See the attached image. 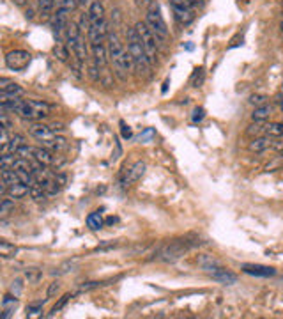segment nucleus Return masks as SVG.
<instances>
[{
  "label": "nucleus",
  "mask_w": 283,
  "mask_h": 319,
  "mask_svg": "<svg viewBox=\"0 0 283 319\" xmlns=\"http://www.w3.org/2000/svg\"><path fill=\"white\" fill-rule=\"evenodd\" d=\"M43 316V302L31 303L27 307V317H39Z\"/></svg>",
  "instance_id": "bb28decb"
},
{
  "label": "nucleus",
  "mask_w": 283,
  "mask_h": 319,
  "mask_svg": "<svg viewBox=\"0 0 283 319\" xmlns=\"http://www.w3.org/2000/svg\"><path fill=\"white\" fill-rule=\"evenodd\" d=\"M243 272L248 273V275L253 277H273L274 268H269V266H262V264H244L243 266Z\"/></svg>",
  "instance_id": "f8f14e48"
},
{
  "label": "nucleus",
  "mask_w": 283,
  "mask_h": 319,
  "mask_svg": "<svg viewBox=\"0 0 283 319\" xmlns=\"http://www.w3.org/2000/svg\"><path fill=\"white\" fill-rule=\"evenodd\" d=\"M281 110H283V101H281Z\"/></svg>",
  "instance_id": "37998d69"
},
{
  "label": "nucleus",
  "mask_w": 283,
  "mask_h": 319,
  "mask_svg": "<svg viewBox=\"0 0 283 319\" xmlns=\"http://www.w3.org/2000/svg\"><path fill=\"white\" fill-rule=\"evenodd\" d=\"M204 119V109H196L195 110V116H193V121H202Z\"/></svg>",
  "instance_id": "4c0bfd02"
},
{
  "label": "nucleus",
  "mask_w": 283,
  "mask_h": 319,
  "mask_svg": "<svg viewBox=\"0 0 283 319\" xmlns=\"http://www.w3.org/2000/svg\"><path fill=\"white\" fill-rule=\"evenodd\" d=\"M170 6L176 14V18L181 21L182 25H188L193 21L195 14H193V2L191 0H170Z\"/></svg>",
  "instance_id": "423d86ee"
},
{
  "label": "nucleus",
  "mask_w": 283,
  "mask_h": 319,
  "mask_svg": "<svg viewBox=\"0 0 283 319\" xmlns=\"http://www.w3.org/2000/svg\"><path fill=\"white\" fill-rule=\"evenodd\" d=\"M36 160V162H39V163H43V165H53V154L50 153V151L46 149V147H34V156H32Z\"/></svg>",
  "instance_id": "2eb2a0df"
},
{
  "label": "nucleus",
  "mask_w": 283,
  "mask_h": 319,
  "mask_svg": "<svg viewBox=\"0 0 283 319\" xmlns=\"http://www.w3.org/2000/svg\"><path fill=\"white\" fill-rule=\"evenodd\" d=\"M145 172V163L144 162H136L135 165H133L131 170H128V183H131V181H136L138 177H142V174Z\"/></svg>",
  "instance_id": "aec40b11"
},
{
  "label": "nucleus",
  "mask_w": 283,
  "mask_h": 319,
  "mask_svg": "<svg viewBox=\"0 0 283 319\" xmlns=\"http://www.w3.org/2000/svg\"><path fill=\"white\" fill-rule=\"evenodd\" d=\"M145 23L149 25L151 32L154 34L158 44H165V41L168 39V27H166L165 20H163L161 13H159L158 4H152L147 9V16H145Z\"/></svg>",
  "instance_id": "f03ea898"
},
{
  "label": "nucleus",
  "mask_w": 283,
  "mask_h": 319,
  "mask_svg": "<svg viewBox=\"0 0 283 319\" xmlns=\"http://www.w3.org/2000/svg\"><path fill=\"white\" fill-rule=\"evenodd\" d=\"M64 184H66V176H62V174H53L43 188L46 190L48 195H57L59 192L64 188Z\"/></svg>",
  "instance_id": "1a4fd4ad"
},
{
  "label": "nucleus",
  "mask_w": 283,
  "mask_h": 319,
  "mask_svg": "<svg viewBox=\"0 0 283 319\" xmlns=\"http://www.w3.org/2000/svg\"><path fill=\"white\" fill-rule=\"evenodd\" d=\"M269 116H271V107L269 105H262V107H257V109L253 110L251 119L255 122H262V121L269 119Z\"/></svg>",
  "instance_id": "a211bd4d"
},
{
  "label": "nucleus",
  "mask_w": 283,
  "mask_h": 319,
  "mask_svg": "<svg viewBox=\"0 0 283 319\" xmlns=\"http://www.w3.org/2000/svg\"><path fill=\"white\" fill-rule=\"evenodd\" d=\"M135 29L142 39V46H144L149 62H151V64H156V62H158V46L159 44H158V41H156L154 34L151 32V29H149V25L145 23V21H138V23L135 25Z\"/></svg>",
  "instance_id": "7ed1b4c3"
},
{
  "label": "nucleus",
  "mask_w": 283,
  "mask_h": 319,
  "mask_svg": "<svg viewBox=\"0 0 283 319\" xmlns=\"http://www.w3.org/2000/svg\"><path fill=\"white\" fill-rule=\"evenodd\" d=\"M0 91L7 92V94H16V96L23 94V89H21L20 85L14 84V82H11V80H7V78H0Z\"/></svg>",
  "instance_id": "dca6fc26"
},
{
  "label": "nucleus",
  "mask_w": 283,
  "mask_h": 319,
  "mask_svg": "<svg viewBox=\"0 0 283 319\" xmlns=\"http://www.w3.org/2000/svg\"><path fill=\"white\" fill-rule=\"evenodd\" d=\"M37 7H39V13L44 18H48L55 7V0H37Z\"/></svg>",
  "instance_id": "4be33fe9"
},
{
  "label": "nucleus",
  "mask_w": 283,
  "mask_h": 319,
  "mask_svg": "<svg viewBox=\"0 0 283 319\" xmlns=\"http://www.w3.org/2000/svg\"><path fill=\"white\" fill-rule=\"evenodd\" d=\"M266 101H267V98L264 94H253L251 98H249V103H251V105L262 107V105H266Z\"/></svg>",
  "instance_id": "2f4dec72"
},
{
  "label": "nucleus",
  "mask_w": 283,
  "mask_h": 319,
  "mask_svg": "<svg viewBox=\"0 0 283 319\" xmlns=\"http://www.w3.org/2000/svg\"><path fill=\"white\" fill-rule=\"evenodd\" d=\"M69 298H73V295H64V296H62V298L53 305V309H51V316H53V314H57V312H61V310L64 309L66 303L69 302Z\"/></svg>",
  "instance_id": "c85d7f7f"
},
{
  "label": "nucleus",
  "mask_w": 283,
  "mask_h": 319,
  "mask_svg": "<svg viewBox=\"0 0 283 319\" xmlns=\"http://www.w3.org/2000/svg\"><path fill=\"white\" fill-rule=\"evenodd\" d=\"M31 61H32V55L25 50H13L6 55L7 68L13 69V71H21V69H25L31 64Z\"/></svg>",
  "instance_id": "0eeeda50"
},
{
  "label": "nucleus",
  "mask_w": 283,
  "mask_h": 319,
  "mask_svg": "<svg viewBox=\"0 0 283 319\" xmlns=\"http://www.w3.org/2000/svg\"><path fill=\"white\" fill-rule=\"evenodd\" d=\"M121 129H122V137L124 139H131V129H129V126H126V122L124 121H121Z\"/></svg>",
  "instance_id": "f704fd0d"
},
{
  "label": "nucleus",
  "mask_w": 283,
  "mask_h": 319,
  "mask_svg": "<svg viewBox=\"0 0 283 319\" xmlns=\"http://www.w3.org/2000/svg\"><path fill=\"white\" fill-rule=\"evenodd\" d=\"M200 264H202V268L206 270L207 273H209V277L212 280L219 282V284H225V285H232L237 282V277L234 275V273L227 272L225 268H221L219 264H216L212 259H200Z\"/></svg>",
  "instance_id": "39448f33"
},
{
  "label": "nucleus",
  "mask_w": 283,
  "mask_h": 319,
  "mask_svg": "<svg viewBox=\"0 0 283 319\" xmlns=\"http://www.w3.org/2000/svg\"><path fill=\"white\" fill-rule=\"evenodd\" d=\"M2 183L4 184H14V183H20V179H18L16 176V170L14 169H2Z\"/></svg>",
  "instance_id": "5701e85b"
},
{
  "label": "nucleus",
  "mask_w": 283,
  "mask_h": 319,
  "mask_svg": "<svg viewBox=\"0 0 283 319\" xmlns=\"http://www.w3.org/2000/svg\"><path fill=\"white\" fill-rule=\"evenodd\" d=\"M59 289H61V285H59V282H51L50 287H48V298H51V296L55 295V293H59Z\"/></svg>",
  "instance_id": "c9c22d12"
},
{
  "label": "nucleus",
  "mask_w": 283,
  "mask_h": 319,
  "mask_svg": "<svg viewBox=\"0 0 283 319\" xmlns=\"http://www.w3.org/2000/svg\"><path fill=\"white\" fill-rule=\"evenodd\" d=\"M280 29H281V32H283V21H281V25H280Z\"/></svg>",
  "instance_id": "79ce46f5"
},
{
  "label": "nucleus",
  "mask_w": 283,
  "mask_h": 319,
  "mask_svg": "<svg viewBox=\"0 0 283 319\" xmlns=\"http://www.w3.org/2000/svg\"><path fill=\"white\" fill-rule=\"evenodd\" d=\"M13 209H14V199H11V197L4 199L2 204H0V215H2V217H7Z\"/></svg>",
  "instance_id": "cd10ccee"
},
{
  "label": "nucleus",
  "mask_w": 283,
  "mask_h": 319,
  "mask_svg": "<svg viewBox=\"0 0 283 319\" xmlns=\"http://www.w3.org/2000/svg\"><path fill=\"white\" fill-rule=\"evenodd\" d=\"M25 277H27V280H29V282H37V280H39V277H41V273L37 272L36 268H31V270H27Z\"/></svg>",
  "instance_id": "473e14b6"
},
{
  "label": "nucleus",
  "mask_w": 283,
  "mask_h": 319,
  "mask_svg": "<svg viewBox=\"0 0 283 319\" xmlns=\"http://www.w3.org/2000/svg\"><path fill=\"white\" fill-rule=\"evenodd\" d=\"M50 128L53 129V133H57V131H62V129H64V126L57 124V122H55V124H50Z\"/></svg>",
  "instance_id": "ea45409f"
},
{
  "label": "nucleus",
  "mask_w": 283,
  "mask_h": 319,
  "mask_svg": "<svg viewBox=\"0 0 283 319\" xmlns=\"http://www.w3.org/2000/svg\"><path fill=\"white\" fill-rule=\"evenodd\" d=\"M271 139L269 137H259V139L251 140V144H249V151H253V153H264V151L267 149V147H271Z\"/></svg>",
  "instance_id": "f3484780"
},
{
  "label": "nucleus",
  "mask_w": 283,
  "mask_h": 319,
  "mask_svg": "<svg viewBox=\"0 0 283 319\" xmlns=\"http://www.w3.org/2000/svg\"><path fill=\"white\" fill-rule=\"evenodd\" d=\"M27 194H31V187L25 183H14V184H9L6 190V195L11 199H23Z\"/></svg>",
  "instance_id": "ddd939ff"
},
{
  "label": "nucleus",
  "mask_w": 283,
  "mask_h": 319,
  "mask_svg": "<svg viewBox=\"0 0 283 319\" xmlns=\"http://www.w3.org/2000/svg\"><path fill=\"white\" fill-rule=\"evenodd\" d=\"M16 305H18V298L14 295H11L9 293V295L4 296L2 298V319H7V317L13 316Z\"/></svg>",
  "instance_id": "4468645a"
},
{
  "label": "nucleus",
  "mask_w": 283,
  "mask_h": 319,
  "mask_svg": "<svg viewBox=\"0 0 283 319\" xmlns=\"http://www.w3.org/2000/svg\"><path fill=\"white\" fill-rule=\"evenodd\" d=\"M128 50L133 57V64H135V71H138V75H151V62H149L145 50L142 46V39L136 32V29H128Z\"/></svg>",
  "instance_id": "f257e3e1"
},
{
  "label": "nucleus",
  "mask_w": 283,
  "mask_h": 319,
  "mask_svg": "<svg viewBox=\"0 0 283 319\" xmlns=\"http://www.w3.org/2000/svg\"><path fill=\"white\" fill-rule=\"evenodd\" d=\"M136 4H138L142 9H149V7L154 4V0H136Z\"/></svg>",
  "instance_id": "e433bc0d"
},
{
  "label": "nucleus",
  "mask_w": 283,
  "mask_h": 319,
  "mask_svg": "<svg viewBox=\"0 0 283 319\" xmlns=\"http://www.w3.org/2000/svg\"><path fill=\"white\" fill-rule=\"evenodd\" d=\"M87 227L89 229H92V231H98V229H101L103 227V217H101V213H91L87 217Z\"/></svg>",
  "instance_id": "412c9836"
},
{
  "label": "nucleus",
  "mask_w": 283,
  "mask_h": 319,
  "mask_svg": "<svg viewBox=\"0 0 283 319\" xmlns=\"http://www.w3.org/2000/svg\"><path fill=\"white\" fill-rule=\"evenodd\" d=\"M18 116H21L23 119H31V121H39L43 117L50 116V105L43 101H34V99H29V101H23L18 110Z\"/></svg>",
  "instance_id": "20e7f679"
},
{
  "label": "nucleus",
  "mask_w": 283,
  "mask_h": 319,
  "mask_svg": "<svg viewBox=\"0 0 283 319\" xmlns=\"http://www.w3.org/2000/svg\"><path fill=\"white\" fill-rule=\"evenodd\" d=\"M264 129V126H259V124H255V126H249V129H248V133L251 135V133H259V131H262Z\"/></svg>",
  "instance_id": "58836bf2"
},
{
  "label": "nucleus",
  "mask_w": 283,
  "mask_h": 319,
  "mask_svg": "<svg viewBox=\"0 0 283 319\" xmlns=\"http://www.w3.org/2000/svg\"><path fill=\"white\" fill-rule=\"evenodd\" d=\"M16 254H18V248L14 247L13 243H9V241H6V240L0 241V255H2L4 259H11Z\"/></svg>",
  "instance_id": "6ab92c4d"
},
{
  "label": "nucleus",
  "mask_w": 283,
  "mask_h": 319,
  "mask_svg": "<svg viewBox=\"0 0 283 319\" xmlns=\"http://www.w3.org/2000/svg\"><path fill=\"white\" fill-rule=\"evenodd\" d=\"M31 135L34 137V139L37 140H41V142H50V140H53L55 137V133H53V129L50 128V126H46V124H41V122H34V124L31 126Z\"/></svg>",
  "instance_id": "6e6552de"
},
{
  "label": "nucleus",
  "mask_w": 283,
  "mask_h": 319,
  "mask_svg": "<svg viewBox=\"0 0 283 319\" xmlns=\"http://www.w3.org/2000/svg\"><path fill=\"white\" fill-rule=\"evenodd\" d=\"M191 2H193V6H195V7H202L204 6V0H191Z\"/></svg>",
  "instance_id": "a19ab883"
},
{
  "label": "nucleus",
  "mask_w": 283,
  "mask_h": 319,
  "mask_svg": "<svg viewBox=\"0 0 283 319\" xmlns=\"http://www.w3.org/2000/svg\"><path fill=\"white\" fill-rule=\"evenodd\" d=\"M25 139L21 135H14L13 139H11V142H9V153L11 154H16L18 153V149H20V147H23L25 146Z\"/></svg>",
  "instance_id": "a878e982"
},
{
  "label": "nucleus",
  "mask_w": 283,
  "mask_h": 319,
  "mask_svg": "<svg viewBox=\"0 0 283 319\" xmlns=\"http://www.w3.org/2000/svg\"><path fill=\"white\" fill-rule=\"evenodd\" d=\"M106 39H108V57H110V61L114 62L115 59L124 51V48H122V43L119 41L117 34H114V32H108Z\"/></svg>",
  "instance_id": "9d476101"
},
{
  "label": "nucleus",
  "mask_w": 283,
  "mask_h": 319,
  "mask_svg": "<svg viewBox=\"0 0 283 319\" xmlns=\"http://www.w3.org/2000/svg\"><path fill=\"white\" fill-rule=\"evenodd\" d=\"M202 80H204L202 68L195 69V73H193V78H191V85H193V87H200V84H202Z\"/></svg>",
  "instance_id": "7c9ffc66"
},
{
  "label": "nucleus",
  "mask_w": 283,
  "mask_h": 319,
  "mask_svg": "<svg viewBox=\"0 0 283 319\" xmlns=\"http://www.w3.org/2000/svg\"><path fill=\"white\" fill-rule=\"evenodd\" d=\"M9 293L16 296V298H20L21 293H23V284H21V280H13V282H11Z\"/></svg>",
  "instance_id": "c756f323"
},
{
  "label": "nucleus",
  "mask_w": 283,
  "mask_h": 319,
  "mask_svg": "<svg viewBox=\"0 0 283 319\" xmlns=\"http://www.w3.org/2000/svg\"><path fill=\"white\" fill-rule=\"evenodd\" d=\"M264 131L269 137H281L283 135V124L280 122H271V124L264 126Z\"/></svg>",
  "instance_id": "b1692460"
},
{
  "label": "nucleus",
  "mask_w": 283,
  "mask_h": 319,
  "mask_svg": "<svg viewBox=\"0 0 283 319\" xmlns=\"http://www.w3.org/2000/svg\"><path fill=\"white\" fill-rule=\"evenodd\" d=\"M46 195H48L46 190H44V188L41 187L39 183H36V181H34V183L31 184V197L34 200H43L44 197H46Z\"/></svg>",
  "instance_id": "393cba45"
},
{
  "label": "nucleus",
  "mask_w": 283,
  "mask_h": 319,
  "mask_svg": "<svg viewBox=\"0 0 283 319\" xmlns=\"http://www.w3.org/2000/svg\"><path fill=\"white\" fill-rule=\"evenodd\" d=\"M87 13H89V20H91V25L105 21V7H103V4L99 2V0H94V2L91 4V7H89Z\"/></svg>",
  "instance_id": "9b49d317"
},
{
  "label": "nucleus",
  "mask_w": 283,
  "mask_h": 319,
  "mask_svg": "<svg viewBox=\"0 0 283 319\" xmlns=\"http://www.w3.org/2000/svg\"><path fill=\"white\" fill-rule=\"evenodd\" d=\"M152 137H154V129H151V128L145 129V131L140 135V142H151Z\"/></svg>",
  "instance_id": "72a5a7b5"
}]
</instances>
